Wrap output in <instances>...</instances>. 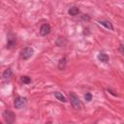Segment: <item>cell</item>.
Wrapping results in <instances>:
<instances>
[{
    "mask_svg": "<svg viewBox=\"0 0 124 124\" xmlns=\"http://www.w3.org/2000/svg\"><path fill=\"white\" fill-rule=\"evenodd\" d=\"M21 81L23 82V83H30L31 82V78H29V77H27V76H24V77H22L21 78Z\"/></svg>",
    "mask_w": 124,
    "mask_h": 124,
    "instance_id": "8fae6325",
    "label": "cell"
},
{
    "mask_svg": "<svg viewBox=\"0 0 124 124\" xmlns=\"http://www.w3.org/2000/svg\"><path fill=\"white\" fill-rule=\"evenodd\" d=\"M98 59L101 61V62H108V54H106L105 52H100L99 54H98Z\"/></svg>",
    "mask_w": 124,
    "mask_h": 124,
    "instance_id": "52a82bcc",
    "label": "cell"
},
{
    "mask_svg": "<svg viewBox=\"0 0 124 124\" xmlns=\"http://www.w3.org/2000/svg\"><path fill=\"white\" fill-rule=\"evenodd\" d=\"M54 96H55V98H56L57 100H59V101L63 102V103L67 102L66 98H65V97L62 95V93H59V92H54Z\"/></svg>",
    "mask_w": 124,
    "mask_h": 124,
    "instance_id": "9c48e42d",
    "label": "cell"
},
{
    "mask_svg": "<svg viewBox=\"0 0 124 124\" xmlns=\"http://www.w3.org/2000/svg\"><path fill=\"white\" fill-rule=\"evenodd\" d=\"M46 124H51V122H47V123H46Z\"/></svg>",
    "mask_w": 124,
    "mask_h": 124,
    "instance_id": "5bb4252c",
    "label": "cell"
},
{
    "mask_svg": "<svg viewBox=\"0 0 124 124\" xmlns=\"http://www.w3.org/2000/svg\"><path fill=\"white\" fill-rule=\"evenodd\" d=\"M3 117H4V120L7 124H13L15 122V119H16L15 113L11 110H8V109L3 112Z\"/></svg>",
    "mask_w": 124,
    "mask_h": 124,
    "instance_id": "6da1fadb",
    "label": "cell"
},
{
    "mask_svg": "<svg viewBox=\"0 0 124 124\" xmlns=\"http://www.w3.org/2000/svg\"><path fill=\"white\" fill-rule=\"evenodd\" d=\"M12 76H13V72H12L11 69H7V70L3 73V78H4L5 79H9V78H11Z\"/></svg>",
    "mask_w": 124,
    "mask_h": 124,
    "instance_id": "ba28073f",
    "label": "cell"
},
{
    "mask_svg": "<svg viewBox=\"0 0 124 124\" xmlns=\"http://www.w3.org/2000/svg\"><path fill=\"white\" fill-rule=\"evenodd\" d=\"M84 99H85V101L90 102V101L92 100V95H91V93H86V94L84 95Z\"/></svg>",
    "mask_w": 124,
    "mask_h": 124,
    "instance_id": "4fadbf2b",
    "label": "cell"
},
{
    "mask_svg": "<svg viewBox=\"0 0 124 124\" xmlns=\"http://www.w3.org/2000/svg\"><path fill=\"white\" fill-rule=\"evenodd\" d=\"M70 101H71V104H72L74 108H76V109H79L80 108V107H81L80 101L73 92H70Z\"/></svg>",
    "mask_w": 124,
    "mask_h": 124,
    "instance_id": "7a4b0ae2",
    "label": "cell"
},
{
    "mask_svg": "<svg viewBox=\"0 0 124 124\" xmlns=\"http://www.w3.org/2000/svg\"><path fill=\"white\" fill-rule=\"evenodd\" d=\"M65 64H66V58H62L60 61H59V69H63L65 67Z\"/></svg>",
    "mask_w": 124,
    "mask_h": 124,
    "instance_id": "7c38bea8",
    "label": "cell"
},
{
    "mask_svg": "<svg viewBox=\"0 0 124 124\" xmlns=\"http://www.w3.org/2000/svg\"><path fill=\"white\" fill-rule=\"evenodd\" d=\"M99 23H100L101 25L105 26L106 28L109 29V30H113V26H112L111 23H110L109 21H108V20H99Z\"/></svg>",
    "mask_w": 124,
    "mask_h": 124,
    "instance_id": "8992f818",
    "label": "cell"
},
{
    "mask_svg": "<svg viewBox=\"0 0 124 124\" xmlns=\"http://www.w3.org/2000/svg\"><path fill=\"white\" fill-rule=\"evenodd\" d=\"M33 53H34V49L32 47H25L21 50V57L26 60V59L30 58L33 55Z\"/></svg>",
    "mask_w": 124,
    "mask_h": 124,
    "instance_id": "277c9868",
    "label": "cell"
},
{
    "mask_svg": "<svg viewBox=\"0 0 124 124\" xmlns=\"http://www.w3.org/2000/svg\"><path fill=\"white\" fill-rule=\"evenodd\" d=\"M78 13H79V10H78V8H77V7H72V8H70V10H69V14H70L71 16H77Z\"/></svg>",
    "mask_w": 124,
    "mask_h": 124,
    "instance_id": "30bf717a",
    "label": "cell"
},
{
    "mask_svg": "<svg viewBox=\"0 0 124 124\" xmlns=\"http://www.w3.org/2000/svg\"><path fill=\"white\" fill-rule=\"evenodd\" d=\"M49 31H50V26L46 23V24H43V25L41 26L40 34H41L42 36H46V35L49 33Z\"/></svg>",
    "mask_w": 124,
    "mask_h": 124,
    "instance_id": "5b68a950",
    "label": "cell"
},
{
    "mask_svg": "<svg viewBox=\"0 0 124 124\" xmlns=\"http://www.w3.org/2000/svg\"><path fill=\"white\" fill-rule=\"evenodd\" d=\"M27 103V99L24 97H17L15 100V107L16 108H23Z\"/></svg>",
    "mask_w": 124,
    "mask_h": 124,
    "instance_id": "3957f363",
    "label": "cell"
},
{
    "mask_svg": "<svg viewBox=\"0 0 124 124\" xmlns=\"http://www.w3.org/2000/svg\"><path fill=\"white\" fill-rule=\"evenodd\" d=\"M0 124H2V123H1V122H0Z\"/></svg>",
    "mask_w": 124,
    "mask_h": 124,
    "instance_id": "9a60e30c",
    "label": "cell"
}]
</instances>
